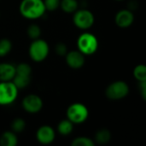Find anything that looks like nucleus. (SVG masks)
<instances>
[{"label":"nucleus","instance_id":"423d86ee","mask_svg":"<svg viewBox=\"0 0 146 146\" xmlns=\"http://www.w3.org/2000/svg\"><path fill=\"white\" fill-rule=\"evenodd\" d=\"M129 92L130 89L127 82L123 80H116L107 86L105 95L110 100L117 101L125 98L129 94Z\"/></svg>","mask_w":146,"mask_h":146},{"label":"nucleus","instance_id":"6ab92c4d","mask_svg":"<svg viewBox=\"0 0 146 146\" xmlns=\"http://www.w3.org/2000/svg\"><path fill=\"white\" fill-rule=\"evenodd\" d=\"M72 146H95V142L92 139L85 136L77 137L71 142Z\"/></svg>","mask_w":146,"mask_h":146},{"label":"nucleus","instance_id":"f3484780","mask_svg":"<svg viewBox=\"0 0 146 146\" xmlns=\"http://www.w3.org/2000/svg\"><path fill=\"white\" fill-rule=\"evenodd\" d=\"M11 81L15 84V86L18 88V90L24 89L29 86V84L31 82V76L15 74Z\"/></svg>","mask_w":146,"mask_h":146},{"label":"nucleus","instance_id":"b1692460","mask_svg":"<svg viewBox=\"0 0 146 146\" xmlns=\"http://www.w3.org/2000/svg\"><path fill=\"white\" fill-rule=\"evenodd\" d=\"M46 11H55L60 7L61 0H43Z\"/></svg>","mask_w":146,"mask_h":146},{"label":"nucleus","instance_id":"f8f14e48","mask_svg":"<svg viewBox=\"0 0 146 146\" xmlns=\"http://www.w3.org/2000/svg\"><path fill=\"white\" fill-rule=\"evenodd\" d=\"M15 75V65L9 62L0 63V81H11Z\"/></svg>","mask_w":146,"mask_h":146},{"label":"nucleus","instance_id":"f03ea898","mask_svg":"<svg viewBox=\"0 0 146 146\" xmlns=\"http://www.w3.org/2000/svg\"><path fill=\"white\" fill-rule=\"evenodd\" d=\"M98 39L92 33L84 32L77 38L78 50L85 56H91L97 52L98 49Z\"/></svg>","mask_w":146,"mask_h":146},{"label":"nucleus","instance_id":"9d476101","mask_svg":"<svg viewBox=\"0 0 146 146\" xmlns=\"http://www.w3.org/2000/svg\"><path fill=\"white\" fill-rule=\"evenodd\" d=\"M65 61L67 65L73 69H79L82 68L86 62V56L79 50L68 51L65 55Z\"/></svg>","mask_w":146,"mask_h":146},{"label":"nucleus","instance_id":"7ed1b4c3","mask_svg":"<svg viewBox=\"0 0 146 146\" xmlns=\"http://www.w3.org/2000/svg\"><path fill=\"white\" fill-rule=\"evenodd\" d=\"M50 53L49 44L42 38H37L32 41L28 49L30 58L35 62H41L44 61Z\"/></svg>","mask_w":146,"mask_h":146},{"label":"nucleus","instance_id":"9b49d317","mask_svg":"<svg viewBox=\"0 0 146 146\" xmlns=\"http://www.w3.org/2000/svg\"><path fill=\"white\" fill-rule=\"evenodd\" d=\"M134 21V15L132 10L123 9L119 10L115 17V22L121 28H127L133 25Z\"/></svg>","mask_w":146,"mask_h":146},{"label":"nucleus","instance_id":"aec40b11","mask_svg":"<svg viewBox=\"0 0 146 146\" xmlns=\"http://www.w3.org/2000/svg\"><path fill=\"white\" fill-rule=\"evenodd\" d=\"M133 76L139 81H146V67L144 64L137 65L133 69Z\"/></svg>","mask_w":146,"mask_h":146},{"label":"nucleus","instance_id":"393cba45","mask_svg":"<svg viewBox=\"0 0 146 146\" xmlns=\"http://www.w3.org/2000/svg\"><path fill=\"white\" fill-rule=\"evenodd\" d=\"M68 51V47L65 43L60 42V43H57L55 46V52L60 56H65Z\"/></svg>","mask_w":146,"mask_h":146},{"label":"nucleus","instance_id":"a878e982","mask_svg":"<svg viewBox=\"0 0 146 146\" xmlns=\"http://www.w3.org/2000/svg\"><path fill=\"white\" fill-rule=\"evenodd\" d=\"M139 90L141 92V96L143 98L144 100H145L146 98V81H142V82H139Z\"/></svg>","mask_w":146,"mask_h":146},{"label":"nucleus","instance_id":"6e6552de","mask_svg":"<svg viewBox=\"0 0 146 146\" xmlns=\"http://www.w3.org/2000/svg\"><path fill=\"white\" fill-rule=\"evenodd\" d=\"M21 106L27 113L37 114L43 109L44 103L39 96L36 94H29L23 98Z\"/></svg>","mask_w":146,"mask_h":146},{"label":"nucleus","instance_id":"1a4fd4ad","mask_svg":"<svg viewBox=\"0 0 146 146\" xmlns=\"http://www.w3.org/2000/svg\"><path fill=\"white\" fill-rule=\"evenodd\" d=\"M55 139L56 132L50 126L43 125L39 127L36 132V139L39 144L43 145H48L52 144Z\"/></svg>","mask_w":146,"mask_h":146},{"label":"nucleus","instance_id":"2eb2a0df","mask_svg":"<svg viewBox=\"0 0 146 146\" xmlns=\"http://www.w3.org/2000/svg\"><path fill=\"white\" fill-rule=\"evenodd\" d=\"M59 8L67 14H72L79 9V2L77 0H61Z\"/></svg>","mask_w":146,"mask_h":146},{"label":"nucleus","instance_id":"5701e85b","mask_svg":"<svg viewBox=\"0 0 146 146\" xmlns=\"http://www.w3.org/2000/svg\"><path fill=\"white\" fill-rule=\"evenodd\" d=\"M25 128H26V122L21 118H15L11 123V131H13L16 134L22 133L25 130Z\"/></svg>","mask_w":146,"mask_h":146},{"label":"nucleus","instance_id":"20e7f679","mask_svg":"<svg viewBox=\"0 0 146 146\" xmlns=\"http://www.w3.org/2000/svg\"><path fill=\"white\" fill-rule=\"evenodd\" d=\"M67 119L74 124H82L88 119L89 110L87 107L81 103H74L68 106L66 112Z\"/></svg>","mask_w":146,"mask_h":146},{"label":"nucleus","instance_id":"412c9836","mask_svg":"<svg viewBox=\"0 0 146 146\" xmlns=\"http://www.w3.org/2000/svg\"><path fill=\"white\" fill-rule=\"evenodd\" d=\"M15 74L31 76L32 67L27 62H21L17 66H15Z\"/></svg>","mask_w":146,"mask_h":146},{"label":"nucleus","instance_id":"f257e3e1","mask_svg":"<svg viewBox=\"0 0 146 146\" xmlns=\"http://www.w3.org/2000/svg\"><path fill=\"white\" fill-rule=\"evenodd\" d=\"M21 16L27 20H37L42 17L45 12L43 0H22L19 5Z\"/></svg>","mask_w":146,"mask_h":146},{"label":"nucleus","instance_id":"39448f33","mask_svg":"<svg viewBox=\"0 0 146 146\" xmlns=\"http://www.w3.org/2000/svg\"><path fill=\"white\" fill-rule=\"evenodd\" d=\"M19 94L18 88L12 81H0V105L7 106L15 103Z\"/></svg>","mask_w":146,"mask_h":146},{"label":"nucleus","instance_id":"a211bd4d","mask_svg":"<svg viewBox=\"0 0 146 146\" xmlns=\"http://www.w3.org/2000/svg\"><path fill=\"white\" fill-rule=\"evenodd\" d=\"M41 33H42L41 28L37 24H31L28 26L27 29V34L29 37V38H31L32 40L39 38L41 36Z\"/></svg>","mask_w":146,"mask_h":146},{"label":"nucleus","instance_id":"4468645a","mask_svg":"<svg viewBox=\"0 0 146 146\" xmlns=\"http://www.w3.org/2000/svg\"><path fill=\"white\" fill-rule=\"evenodd\" d=\"M74 130V124L68 119L61 121L57 125V133L62 136H68Z\"/></svg>","mask_w":146,"mask_h":146},{"label":"nucleus","instance_id":"ddd939ff","mask_svg":"<svg viewBox=\"0 0 146 146\" xmlns=\"http://www.w3.org/2000/svg\"><path fill=\"white\" fill-rule=\"evenodd\" d=\"M18 144V138L13 131H5L0 136L1 146H16Z\"/></svg>","mask_w":146,"mask_h":146},{"label":"nucleus","instance_id":"0eeeda50","mask_svg":"<svg viewBox=\"0 0 146 146\" xmlns=\"http://www.w3.org/2000/svg\"><path fill=\"white\" fill-rule=\"evenodd\" d=\"M73 14V23L80 30H87L91 28L95 22L94 15L89 9H78Z\"/></svg>","mask_w":146,"mask_h":146},{"label":"nucleus","instance_id":"bb28decb","mask_svg":"<svg viewBox=\"0 0 146 146\" xmlns=\"http://www.w3.org/2000/svg\"><path fill=\"white\" fill-rule=\"evenodd\" d=\"M115 1H123V0H115Z\"/></svg>","mask_w":146,"mask_h":146},{"label":"nucleus","instance_id":"dca6fc26","mask_svg":"<svg viewBox=\"0 0 146 146\" xmlns=\"http://www.w3.org/2000/svg\"><path fill=\"white\" fill-rule=\"evenodd\" d=\"M111 139V133L108 129H100L95 134L94 142L99 145H106Z\"/></svg>","mask_w":146,"mask_h":146},{"label":"nucleus","instance_id":"4be33fe9","mask_svg":"<svg viewBox=\"0 0 146 146\" xmlns=\"http://www.w3.org/2000/svg\"><path fill=\"white\" fill-rule=\"evenodd\" d=\"M12 50V43L8 38L0 39V57L7 56Z\"/></svg>","mask_w":146,"mask_h":146}]
</instances>
